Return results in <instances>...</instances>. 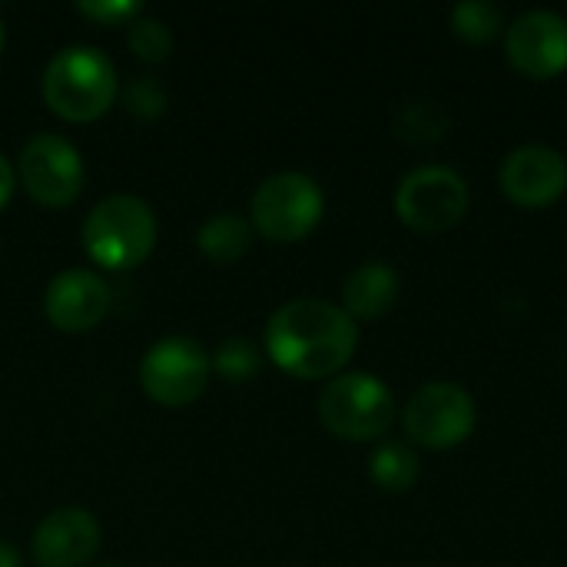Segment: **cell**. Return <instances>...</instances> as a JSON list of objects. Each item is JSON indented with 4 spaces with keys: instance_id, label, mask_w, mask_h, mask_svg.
Returning a JSON list of instances; mask_svg holds the SVG:
<instances>
[{
    "instance_id": "6da1fadb",
    "label": "cell",
    "mask_w": 567,
    "mask_h": 567,
    "mask_svg": "<svg viewBox=\"0 0 567 567\" xmlns=\"http://www.w3.org/2000/svg\"><path fill=\"white\" fill-rule=\"evenodd\" d=\"M359 326L326 299H292L266 322V352L292 379H336L352 362Z\"/></svg>"
},
{
    "instance_id": "7a4b0ae2",
    "label": "cell",
    "mask_w": 567,
    "mask_h": 567,
    "mask_svg": "<svg viewBox=\"0 0 567 567\" xmlns=\"http://www.w3.org/2000/svg\"><path fill=\"white\" fill-rule=\"evenodd\" d=\"M40 90H43V103L60 120L90 123L113 106L120 83H116V66L103 50L73 43L50 56Z\"/></svg>"
},
{
    "instance_id": "3957f363",
    "label": "cell",
    "mask_w": 567,
    "mask_h": 567,
    "mask_svg": "<svg viewBox=\"0 0 567 567\" xmlns=\"http://www.w3.org/2000/svg\"><path fill=\"white\" fill-rule=\"evenodd\" d=\"M156 246V216L140 196H106L83 219V249L103 269H133Z\"/></svg>"
},
{
    "instance_id": "277c9868",
    "label": "cell",
    "mask_w": 567,
    "mask_h": 567,
    "mask_svg": "<svg viewBox=\"0 0 567 567\" xmlns=\"http://www.w3.org/2000/svg\"><path fill=\"white\" fill-rule=\"evenodd\" d=\"M319 419L342 442H379L395 422V395L369 372H342L322 389Z\"/></svg>"
},
{
    "instance_id": "5b68a950",
    "label": "cell",
    "mask_w": 567,
    "mask_h": 567,
    "mask_svg": "<svg viewBox=\"0 0 567 567\" xmlns=\"http://www.w3.org/2000/svg\"><path fill=\"white\" fill-rule=\"evenodd\" d=\"M326 213L319 183L306 173H276L259 183L249 203V219L269 243H302Z\"/></svg>"
},
{
    "instance_id": "8992f818",
    "label": "cell",
    "mask_w": 567,
    "mask_h": 567,
    "mask_svg": "<svg viewBox=\"0 0 567 567\" xmlns=\"http://www.w3.org/2000/svg\"><path fill=\"white\" fill-rule=\"evenodd\" d=\"M472 193L468 183L449 166H422L412 169L395 189L399 219L422 236L449 233L468 213Z\"/></svg>"
},
{
    "instance_id": "52a82bcc",
    "label": "cell",
    "mask_w": 567,
    "mask_h": 567,
    "mask_svg": "<svg viewBox=\"0 0 567 567\" xmlns=\"http://www.w3.org/2000/svg\"><path fill=\"white\" fill-rule=\"evenodd\" d=\"M402 425L412 445L429 452H452L475 432L478 409L462 385L429 382L409 399L402 412Z\"/></svg>"
},
{
    "instance_id": "ba28073f",
    "label": "cell",
    "mask_w": 567,
    "mask_h": 567,
    "mask_svg": "<svg viewBox=\"0 0 567 567\" xmlns=\"http://www.w3.org/2000/svg\"><path fill=\"white\" fill-rule=\"evenodd\" d=\"M213 379L209 352L186 336H169L150 346L140 362V385L156 405H189L196 402Z\"/></svg>"
},
{
    "instance_id": "9c48e42d",
    "label": "cell",
    "mask_w": 567,
    "mask_h": 567,
    "mask_svg": "<svg viewBox=\"0 0 567 567\" xmlns=\"http://www.w3.org/2000/svg\"><path fill=\"white\" fill-rule=\"evenodd\" d=\"M17 176L30 199H37L47 209H63L83 193V156L80 150L56 136V133H37L23 143L17 156Z\"/></svg>"
},
{
    "instance_id": "30bf717a",
    "label": "cell",
    "mask_w": 567,
    "mask_h": 567,
    "mask_svg": "<svg viewBox=\"0 0 567 567\" xmlns=\"http://www.w3.org/2000/svg\"><path fill=\"white\" fill-rule=\"evenodd\" d=\"M512 70L528 80H555L567 70V20L551 10L522 13L505 37Z\"/></svg>"
},
{
    "instance_id": "8fae6325",
    "label": "cell",
    "mask_w": 567,
    "mask_h": 567,
    "mask_svg": "<svg viewBox=\"0 0 567 567\" xmlns=\"http://www.w3.org/2000/svg\"><path fill=\"white\" fill-rule=\"evenodd\" d=\"M502 193L522 209H545L567 193V159L542 143L518 146L498 173Z\"/></svg>"
},
{
    "instance_id": "7c38bea8",
    "label": "cell",
    "mask_w": 567,
    "mask_h": 567,
    "mask_svg": "<svg viewBox=\"0 0 567 567\" xmlns=\"http://www.w3.org/2000/svg\"><path fill=\"white\" fill-rule=\"evenodd\" d=\"M100 522L86 508L50 512L30 542V555L40 567H83L100 555Z\"/></svg>"
},
{
    "instance_id": "4fadbf2b",
    "label": "cell",
    "mask_w": 567,
    "mask_h": 567,
    "mask_svg": "<svg viewBox=\"0 0 567 567\" xmlns=\"http://www.w3.org/2000/svg\"><path fill=\"white\" fill-rule=\"evenodd\" d=\"M110 289L93 269H63L43 292V316L60 332H86L103 322Z\"/></svg>"
},
{
    "instance_id": "5bb4252c",
    "label": "cell",
    "mask_w": 567,
    "mask_h": 567,
    "mask_svg": "<svg viewBox=\"0 0 567 567\" xmlns=\"http://www.w3.org/2000/svg\"><path fill=\"white\" fill-rule=\"evenodd\" d=\"M399 272L389 262L359 266L342 286V309L352 322H375L399 302Z\"/></svg>"
},
{
    "instance_id": "9a60e30c",
    "label": "cell",
    "mask_w": 567,
    "mask_h": 567,
    "mask_svg": "<svg viewBox=\"0 0 567 567\" xmlns=\"http://www.w3.org/2000/svg\"><path fill=\"white\" fill-rule=\"evenodd\" d=\"M252 223L243 219L239 213H219L213 219H206L199 226V236H196V246L206 259H213L216 266H229L236 262L239 256L249 252L252 246Z\"/></svg>"
},
{
    "instance_id": "2e32d148",
    "label": "cell",
    "mask_w": 567,
    "mask_h": 567,
    "mask_svg": "<svg viewBox=\"0 0 567 567\" xmlns=\"http://www.w3.org/2000/svg\"><path fill=\"white\" fill-rule=\"evenodd\" d=\"M369 475L382 492H409L422 475L419 452L405 442H382L369 458Z\"/></svg>"
},
{
    "instance_id": "e0dca14e",
    "label": "cell",
    "mask_w": 567,
    "mask_h": 567,
    "mask_svg": "<svg viewBox=\"0 0 567 567\" xmlns=\"http://www.w3.org/2000/svg\"><path fill=\"white\" fill-rule=\"evenodd\" d=\"M505 27V17L495 3H485V0H468V3H458L452 10V30L458 40L472 43V47H485L492 43Z\"/></svg>"
},
{
    "instance_id": "ac0fdd59",
    "label": "cell",
    "mask_w": 567,
    "mask_h": 567,
    "mask_svg": "<svg viewBox=\"0 0 567 567\" xmlns=\"http://www.w3.org/2000/svg\"><path fill=\"white\" fill-rule=\"evenodd\" d=\"M126 43H130V50L140 56V60H146V63H163L166 56H169V50H173V33H169V27L159 20V17H136L133 23H130V30H126Z\"/></svg>"
},
{
    "instance_id": "d6986e66",
    "label": "cell",
    "mask_w": 567,
    "mask_h": 567,
    "mask_svg": "<svg viewBox=\"0 0 567 567\" xmlns=\"http://www.w3.org/2000/svg\"><path fill=\"white\" fill-rule=\"evenodd\" d=\"M259 365H262V355L249 339H226L213 355V369L226 382H249L256 379Z\"/></svg>"
},
{
    "instance_id": "ffe728a7",
    "label": "cell",
    "mask_w": 567,
    "mask_h": 567,
    "mask_svg": "<svg viewBox=\"0 0 567 567\" xmlns=\"http://www.w3.org/2000/svg\"><path fill=\"white\" fill-rule=\"evenodd\" d=\"M123 103L133 116L153 120L166 110V90L153 76H136L130 86H123Z\"/></svg>"
},
{
    "instance_id": "44dd1931",
    "label": "cell",
    "mask_w": 567,
    "mask_h": 567,
    "mask_svg": "<svg viewBox=\"0 0 567 567\" xmlns=\"http://www.w3.org/2000/svg\"><path fill=\"white\" fill-rule=\"evenodd\" d=\"M76 13H83L93 23H106V27L126 23L130 27L143 13V3L140 0H86V3H76Z\"/></svg>"
},
{
    "instance_id": "7402d4cb",
    "label": "cell",
    "mask_w": 567,
    "mask_h": 567,
    "mask_svg": "<svg viewBox=\"0 0 567 567\" xmlns=\"http://www.w3.org/2000/svg\"><path fill=\"white\" fill-rule=\"evenodd\" d=\"M13 186H17V169L10 166V159L0 153V209L10 203V196H13Z\"/></svg>"
},
{
    "instance_id": "603a6c76",
    "label": "cell",
    "mask_w": 567,
    "mask_h": 567,
    "mask_svg": "<svg viewBox=\"0 0 567 567\" xmlns=\"http://www.w3.org/2000/svg\"><path fill=\"white\" fill-rule=\"evenodd\" d=\"M20 551L13 548V545H7V542H0V567H20Z\"/></svg>"
},
{
    "instance_id": "cb8c5ba5",
    "label": "cell",
    "mask_w": 567,
    "mask_h": 567,
    "mask_svg": "<svg viewBox=\"0 0 567 567\" xmlns=\"http://www.w3.org/2000/svg\"><path fill=\"white\" fill-rule=\"evenodd\" d=\"M3 43H7V30H3V20H0V53H3Z\"/></svg>"
},
{
    "instance_id": "d4e9b609",
    "label": "cell",
    "mask_w": 567,
    "mask_h": 567,
    "mask_svg": "<svg viewBox=\"0 0 567 567\" xmlns=\"http://www.w3.org/2000/svg\"><path fill=\"white\" fill-rule=\"evenodd\" d=\"M100 567H116V565H100Z\"/></svg>"
}]
</instances>
